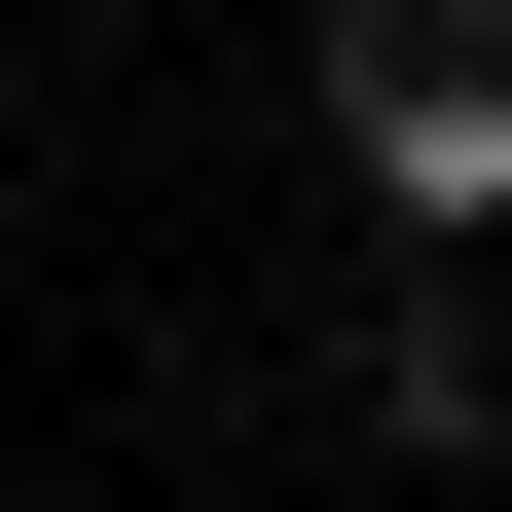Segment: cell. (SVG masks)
<instances>
[{
  "label": "cell",
  "mask_w": 512,
  "mask_h": 512,
  "mask_svg": "<svg viewBox=\"0 0 512 512\" xmlns=\"http://www.w3.org/2000/svg\"><path fill=\"white\" fill-rule=\"evenodd\" d=\"M330 183H366V256H476L512 220V0H366L330 37Z\"/></svg>",
  "instance_id": "cell-1"
},
{
  "label": "cell",
  "mask_w": 512,
  "mask_h": 512,
  "mask_svg": "<svg viewBox=\"0 0 512 512\" xmlns=\"http://www.w3.org/2000/svg\"><path fill=\"white\" fill-rule=\"evenodd\" d=\"M366 439H403V476H512V330H476V256L366 293Z\"/></svg>",
  "instance_id": "cell-2"
}]
</instances>
